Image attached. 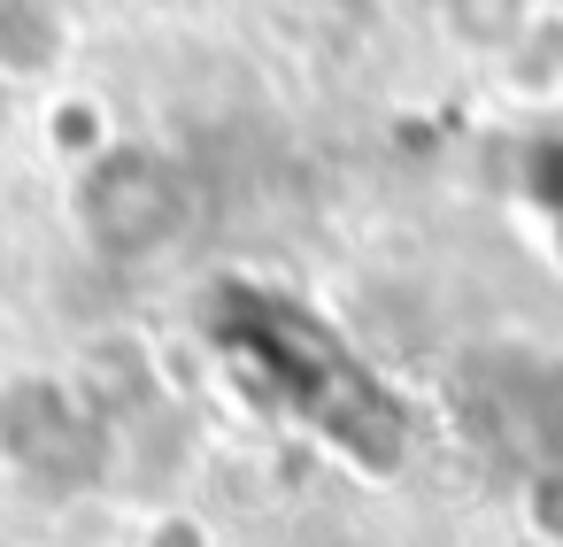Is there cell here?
Wrapping results in <instances>:
<instances>
[{"mask_svg":"<svg viewBox=\"0 0 563 547\" xmlns=\"http://www.w3.org/2000/svg\"><path fill=\"white\" fill-rule=\"evenodd\" d=\"M147 201H178L163 178H155V163H109L93 186H86V232L109 247V255H147V247H163L170 239V224H178V209H147Z\"/></svg>","mask_w":563,"mask_h":547,"instance_id":"1","label":"cell"}]
</instances>
